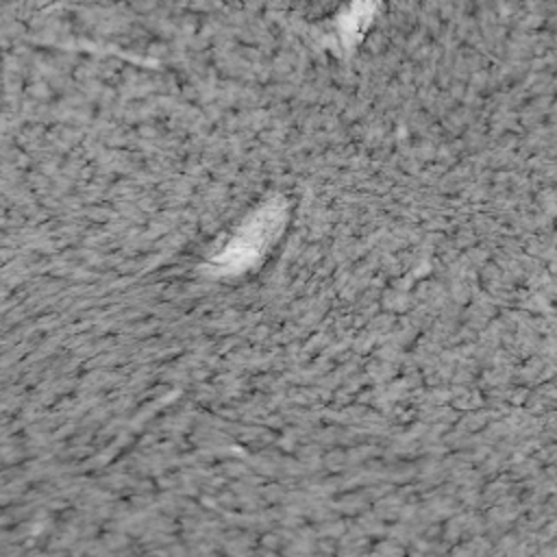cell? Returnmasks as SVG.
<instances>
[{
	"label": "cell",
	"mask_w": 557,
	"mask_h": 557,
	"mask_svg": "<svg viewBox=\"0 0 557 557\" xmlns=\"http://www.w3.org/2000/svg\"><path fill=\"white\" fill-rule=\"evenodd\" d=\"M278 211L268 209L252 218L250 224H246L239 235L231 242V246L215 257V265L222 272H237L246 265H250L263 248L272 242V237L278 233Z\"/></svg>",
	"instance_id": "1"
}]
</instances>
